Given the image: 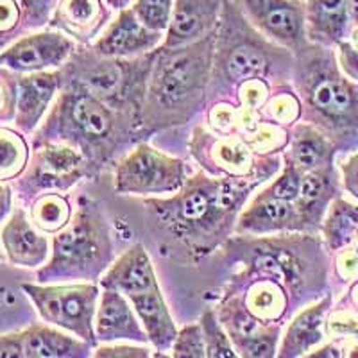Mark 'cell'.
Wrapping results in <instances>:
<instances>
[{
    "label": "cell",
    "instance_id": "46",
    "mask_svg": "<svg viewBox=\"0 0 358 358\" xmlns=\"http://www.w3.org/2000/svg\"><path fill=\"white\" fill-rule=\"evenodd\" d=\"M305 358H342V348L331 342V344H326L313 353L306 355Z\"/></svg>",
    "mask_w": 358,
    "mask_h": 358
},
{
    "label": "cell",
    "instance_id": "47",
    "mask_svg": "<svg viewBox=\"0 0 358 358\" xmlns=\"http://www.w3.org/2000/svg\"><path fill=\"white\" fill-rule=\"evenodd\" d=\"M50 2L52 0H24V6L33 17H40V15H45L49 11Z\"/></svg>",
    "mask_w": 358,
    "mask_h": 358
},
{
    "label": "cell",
    "instance_id": "30",
    "mask_svg": "<svg viewBox=\"0 0 358 358\" xmlns=\"http://www.w3.org/2000/svg\"><path fill=\"white\" fill-rule=\"evenodd\" d=\"M252 280L255 283L248 290L245 306L260 321H278L287 310V301H289L287 290L271 278H252Z\"/></svg>",
    "mask_w": 358,
    "mask_h": 358
},
{
    "label": "cell",
    "instance_id": "49",
    "mask_svg": "<svg viewBox=\"0 0 358 358\" xmlns=\"http://www.w3.org/2000/svg\"><path fill=\"white\" fill-rule=\"evenodd\" d=\"M8 208H9V190L8 187L0 185V217L8 212Z\"/></svg>",
    "mask_w": 358,
    "mask_h": 358
},
{
    "label": "cell",
    "instance_id": "19",
    "mask_svg": "<svg viewBox=\"0 0 358 358\" xmlns=\"http://www.w3.org/2000/svg\"><path fill=\"white\" fill-rule=\"evenodd\" d=\"M337 147L326 138L317 127L306 122L294 124L290 131V142L285 151V162L292 163L299 172L319 171L334 167Z\"/></svg>",
    "mask_w": 358,
    "mask_h": 358
},
{
    "label": "cell",
    "instance_id": "22",
    "mask_svg": "<svg viewBox=\"0 0 358 358\" xmlns=\"http://www.w3.org/2000/svg\"><path fill=\"white\" fill-rule=\"evenodd\" d=\"M90 172L92 167L85 156L65 143L45 145L38 155V176L47 187L66 188Z\"/></svg>",
    "mask_w": 358,
    "mask_h": 358
},
{
    "label": "cell",
    "instance_id": "21",
    "mask_svg": "<svg viewBox=\"0 0 358 358\" xmlns=\"http://www.w3.org/2000/svg\"><path fill=\"white\" fill-rule=\"evenodd\" d=\"M252 155L255 152L242 136L219 134L210 138V142L206 143V158H201L199 162L204 165L212 163L215 167L217 178H245L257 171L260 163Z\"/></svg>",
    "mask_w": 358,
    "mask_h": 358
},
{
    "label": "cell",
    "instance_id": "23",
    "mask_svg": "<svg viewBox=\"0 0 358 358\" xmlns=\"http://www.w3.org/2000/svg\"><path fill=\"white\" fill-rule=\"evenodd\" d=\"M330 306L331 296H326L310 308L303 310L290 322L276 358H297L308 353L313 346H317L319 342L324 338L322 328H324L326 313L330 312Z\"/></svg>",
    "mask_w": 358,
    "mask_h": 358
},
{
    "label": "cell",
    "instance_id": "31",
    "mask_svg": "<svg viewBox=\"0 0 358 358\" xmlns=\"http://www.w3.org/2000/svg\"><path fill=\"white\" fill-rule=\"evenodd\" d=\"M70 219L72 212L69 201L57 194H47L33 208V220L43 231H59L70 222Z\"/></svg>",
    "mask_w": 358,
    "mask_h": 358
},
{
    "label": "cell",
    "instance_id": "45",
    "mask_svg": "<svg viewBox=\"0 0 358 358\" xmlns=\"http://www.w3.org/2000/svg\"><path fill=\"white\" fill-rule=\"evenodd\" d=\"M18 20V8L13 0H0V31H9Z\"/></svg>",
    "mask_w": 358,
    "mask_h": 358
},
{
    "label": "cell",
    "instance_id": "14",
    "mask_svg": "<svg viewBox=\"0 0 358 358\" xmlns=\"http://www.w3.org/2000/svg\"><path fill=\"white\" fill-rule=\"evenodd\" d=\"M235 231L251 235H274L281 231L303 233L296 204L276 199L264 190L244 208L238 217Z\"/></svg>",
    "mask_w": 358,
    "mask_h": 358
},
{
    "label": "cell",
    "instance_id": "25",
    "mask_svg": "<svg viewBox=\"0 0 358 358\" xmlns=\"http://www.w3.org/2000/svg\"><path fill=\"white\" fill-rule=\"evenodd\" d=\"M59 83H62V73L57 72H38L20 79L17 102L18 126L27 131L36 126L45 108L49 106L50 99L56 94Z\"/></svg>",
    "mask_w": 358,
    "mask_h": 358
},
{
    "label": "cell",
    "instance_id": "7",
    "mask_svg": "<svg viewBox=\"0 0 358 358\" xmlns=\"http://www.w3.org/2000/svg\"><path fill=\"white\" fill-rule=\"evenodd\" d=\"M113 260L111 233L97 204L81 203L76 215L54 238V255L41 276L97 280Z\"/></svg>",
    "mask_w": 358,
    "mask_h": 358
},
{
    "label": "cell",
    "instance_id": "35",
    "mask_svg": "<svg viewBox=\"0 0 358 358\" xmlns=\"http://www.w3.org/2000/svg\"><path fill=\"white\" fill-rule=\"evenodd\" d=\"M278 326H268L267 330L251 337L231 338L233 348L242 355V358H276Z\"/></svg>",
    "mask_w": 358,
    "mask_h": 358
},
{
    "label": "cell",
    "instance_id": "38",
    "mask_svg": "<svg viewBox=\"0 0 358 358\" xmlns=\"http://www.w3.org/2000/svg\"><path fill=\"white\" fill-rule=\"evenodd\" d=\"M174 358H206V346L201 326H187L181 330L172 344Z\"/></svg>",
    "mask_w": 358,
    "mask_h": 358
},
{
    "label": "cell",
    "instance_id": "41",
    "mask_svg": "<svg viewBox=\"0 0 358 358\" xmlns=\"http://www.w3.org/2000/svg\"><path fill=\"white\" fill-rule=\"evenodd\" d=\"M335 268H337V274L341 276V280H358V251L355 249V245H348V248L338 251Z\"/></svg>",
    "mask_w": 358,
    "mask_h": 358
},
{
    "label": "cell",
    "instance_id": "32",
    "mask_svg": "<svg viewBox=\"0 0 358 358\" xmlns=\"http://www.w3.org/2000/svg\"><path fill=\"white\" fill-rule=\"evenodd\" d=\"M176 0H134V17L152 33H167Z\"/></svg>",
    "mask_w": 358,
    "mask_h": 358
},
{
    "label": "cell",
    "instance_id": "11",
    "mask_svg": "<svg viewBox=\"0 0 358 358\" xmlns=\"http://www.w3.org/2000/svg\"><path fill=\"white\" fill-rule=\"evenodd\" d=\"M258 33L296 56L310 43L301 0H235Z\"/></svg>",
    "mask_w": 358,
    "mask_h": 358
},
{
    "label": "cell",
    "instance_id": "37",
    "mask_svg": "<svg viewBox=\"0 0 358 358\" xmlns=\"http://www.w3.org/2000/svg\"><path fill=\"white\" fill-rule=\"evenodd\" d=\"M303 172L297 171L292 163L285 162V167L281 171L280 178H276L273 183L265 188V194L276 199L287 201V203H296L299 190H301Z\"/></svg>",
    "mask_w": 358,
    "mask_h": 358
},
{
    "label": "cell",
    "instance_id": "43",
    "mask_svg": "<svg viewBox=\"0 0 358 358\" xmlns=\"http://www.w3.org/2000/svg\"><path fill=\"white\" fill-rule=\"evenodd\" d=\"M94 358H149V350L134 346H104L95 351Z\"/></svg>",
    "mask_w": 358,
    "mask_h": 358
},
{
    "label": "cell",
    "instance_id": "5",
    "mask_svg": "<svg viewBox=\"0 0 358 358\" xmlns=\"http://www.w3.org/2000/svg\"><path fill=\"white\" fill-rule=\"evenodd\" d=\"M245 276L276 280L297 303L321 296L328 278V257L317 236H267L245 242Z\"/></svg>",
    "mask_w": 358,
    "mask_h": 358
},
{
    "label": "cell",
    "instance_id": "20",
    "mask_svg": "<svg viewBox=\"0 0 358 358\" xmlns=\"http://www.w3.org/2000/svg\"><path fill=\"white\" fill-rule=\"evenodd\" d=\"M305 20L310 43L338 45L350 29L348 0H306Z\"/></svg>",
    "mask_w": 358,
    "mask_h": 358
},
{
    "label": "cell",
    "instance_id": "15",
    "mask_svg": "<svg viewBox=\"0 0 358 358\" xmlns=\"http://www.w3.org/2000/svg\"><path fill=\"white\" fill-rule=\"evenodd\" d=\"M338 197V179L335 167L319 169L303 174L301 190L296 199V210L303 233L317 231L322 226L330 204Z\"/></svg>",
    "mask_w": 358,
    "mask_h": 358
},
{
    "label": "cell",
    "instance_id": "33",
    "mask_svg": "<svg viewBox=\"0 0 358 358\" xmlns=\"http://www.w3.org/2000/svg\"><path fill=\"white\" fill-rule=\"evenodd\" d=\"M201 328H203L204 346H206V358H238L231 338L224 334V330L217 322L215 313H204L201 319Z\"/></svg>",
    "mask_w": 358,
    "mask_h": 358
},
{
    "label": "cell",
    "instance_id": "27",
    "mask_svg": "<svg viewBox=\"0 0 358 358\" xmlns=\"http://www.w3.org/2000/svg\"><path fill=\"white\" fill-rule=\"evenodd\" d=\"M2 241H4L11 260L27 265V267L41 264L47 257V251H49L47 241L31 228V224L27 222L22 212H17L9 220L4 233H2Z\"/></svg>",
    "mask_w": 358,
    "mask_h": 358
},
{
    "label": "cell",
    "instance_id": "4",
    "mask_svg": "<svg viewBox=\"0 0 358 358\" xmlns=\"http://www.w3.org/2000/svg\"><path fill=\"white\" fill-rule=\"evenodd\" d=\"M52 118L62 143L81 152L92 171L106 165L142 131L136 118L113 110L76 81L59 97Z\"/></svg>",
    "mask_w": 358,
    "mask_h": 358
},
{
    "label": "cell",
    "instance_id": "42",
    "mask_svg": "<svg viewBox=\"0 0 358 358\" xmlns=\"http://www.w3.org/2000/svg\"><path fill=\"white\" fill-rule=\"evenodd\" d=\"M341 174L344 190L358 201V149L341 163Z\"/></svg>",
    "mask_w": 358,
    "mask_h": 358
},
{
    "label": "cell",
    "instance_id": "54",
    "mask_svg": "<svg viewBox=\"0 0 358 358\" xmlns=\"http://www.w3.org/2000/svg\"><path fill=\"white\" fill-rule=\"evenodd\" d=\"M351 245H355V249H357V251H358V235H357V238H355V242Z\"/></svg>",
    "mask_w": 358,
    "mask_h": 358
},
{
    "label": "cell",
    "instance_id": "28",
    "mask_svg": "<svg viewBox=\"0 0 358 358\" xmlns=\"http://www.w3.org/2000/svg\"><path fill=\"white\" fill-rule=\"evenodd\" d=\"M321 229L330 251H341L351 245L358 235V206L337 197L328 208Z\"/></svg>",
    "mask_w": 358,
    "mask_h": 358
},
{
    "label": "cell",
    "instance_id": "34",
    "mask_svg": "<svg viewBox=\"0 0 358 358\" xmlns=\"http://www.w3.org/2000/svg\"><path fill=\"white\" fill-rule=\"evenodd\" d=\"M265 120L262 122L278 124V126H290L301 118V102L292 92H283L276 95L264 106Z\"/></svg>",
    "mask_w": 358,
    "mask_h": 358
},
{
    "label": "cell",
    "instance_id": "1",
    "mask_svg": "<svg viewBox=\"0 0 358 358\" xmlns=\"http://www.w3.org/2000/svg\"><path fill=\"white\" fill-rule=\"evenodd\" d=\"M278 169L280 159L264 156L257 171L245 178H217L201 172L188 178L171 199H149L145 206L158 228L190 257H206L228 241L251 192Z\"/></svg>",
    "mask_w": 358,
    "mask_h": 358
},
{
    "label": "cell",
    "instance_id": "44",
    "mask_svg": "<svg viewBox=\"0 0 358 358\" xmlns=\"http://www.w3.org/2000/svg\"><path fill=\"white\" fill-rule=\"evenodd\" d=\"M0 358H27L24 350V335L0 337Z\"/></svg>",
    "mask_w": 358,
    "mask_h": 358
},
{
    "label": "cell",
    "instance_id": "26",
    "mask_svg": "<svg viewBox=\"0 0 358 358\" xmlns=\"http://www.w3.org/2000/svg\"><path fill=\"white\" fill-rule=\"evenodd\" d=\"M27 358H88L92 344L70 337L49 326H33L24 331Z\"/></svg>",
    "mask_w": 358,
    "mask_h": 358
},
{
    "label": "cell",
    "instance_id": "55",
    "mask_svg": "<svg viewBox=\"0 0 358 358\" xmlns=\"http://www.w3.org/2000/svg\"><path fill=\"white\" fill-rule=\"evenodd\" d=\"M0 94H2V92H0ZM0 97H2V95H0Z\"/></svg>",
    "mask_w": 358,
    "mask_h": 358
},
{
    "label": "cell",
    "instance_id": "8",
    "mask_svg": "<svg viewBox=\"0 0 358 358\" xmlns=\"http://www.w3.org/2000/svg\"><path fill=\"white\" fill-rule=\"evenodd\" d=\"M152 54L138 57H106L95 50L73 56V81L88 88L95 97L113 110L122 111L140 122L145 86L152 65ZM142 127V126H140Z\"/></svg>",
    "mask_w": 358,
    "mask_h": 358
},
{
    "label": "cell",
    "instance_id": "16",
    "mask_svg": "<svg viewBox=\"0 0 358 358\" xmlns=\"http://www.w3.org/2000/svg\"><path fill=\"white\" fill-rule=\"evenodd\" d=\"M94 330L95 337L104 342L120 341V338L136 342L149 341L147 334L140 326L138 319L131 310L127 297L117 290L110 289H104V292L101 294Z\"/></svg>",
    "mask_w": 358,
    "mask_h": 358
},
{
    "label": "cell",
    "instance_id": "52",
    "mask_svg": "<svg viewBox=\"0 0 358 358\" xmlns=\"http://www.w3.org/2000/svg\"><path fill=\"white\" fill-rule=\"evenodd\" d=\"M353 45L358 49V27L353 31Z\"/></svg>",
    "mask_w": 358,
    "mask_h": 358
},
{
    "label": "cell",
    "instance_id": "12",
    "mask_svg": "<svg viewBox=\"0 0 358 358\" xmlns=\"http://www.w3.org/2000/svg\"><path fill=\"white\" fill-rule=\"evenodd\" d=\"M224 0H176L162 47L178 49L197 43L219 27Z\"/></svg>",
    "mask_w": 358,
    "mask_h": 358
},
{
    "label": "cell",
    "instance_id": "48",
    "mask_svg": "<svg viewBox=\"0 0 358 358\" xmlns=\"http://www.w3.org/2000/svg\"><path fill=\"white\" fill-rule=\"evenodd\" d=\"M342 358H358V341L350 338L342 346Z\"/></svg>",
    "mask_w": 358,
    "mask_h": 358
},
{
    "label": "cell",
    "instance_id": "18",
    "mask_svg": "<svg viewBox=\"0 0 358 358\" xmlns=\"http://www.w3.org/2000/svg\"><path fill=\"white\" fill-rule=\"evenodd\" d=\"M101 285L104 289L117 290L126 297L136 296L158 285L151 258L143 245H133L122 257H118L101 278Z\"/></svg>",
    "mask_w": 358,
    "mask_h": 358
},
{
    "label": "cell",
    "instance_id": "36",
    "mask_svg": "<svg viewBox=\"0 0 358 358\" xmlns=\"http://www.w3.org/2000/svg\"><path fill=\"white\" fill-rule=\"evenodd\" d=\"M25 162V145L17 134L0 133V178L17 174Z\"/></svg>",
    "mask_w": 358,
    "mask_h": 358
},
{
    "label": "cell",
    "instance_id": "24",
    "mask_svg": "<svg viewBox=\"0 0 358 358\" xmlns=\"http://www.w3.org/2000/svg\"><path fill=\"white\" fill-rule=\"evenodd\" d=\"M127 299L133 305L134 312L138 313L140 321L143 322L147 338L159 351L171 348L174 344L176 337H178V331H176V326L172 322L167 305L163 301L159 287L156 285L152 289L145 290V292L127 297Z\"/></svg>",
    "mask_w": 358,
    "mask_h": 358
},
{
    "label": "cell",
    "instance_id": "50",
    "mask_svg": "<svg viewBox=\"0 0 358 358\" xmlns=\"http://www.w3.org/2000/svg\"><path fill=\"white\" fill-rule=\"evenodd\" d=\"M348 9H350L351 22L358 25V0H348Z\"/></svg>",
    "mask_w": 358,
    "mask_h": 358
},
{
    "label": "cell",
    "instance_id": "17",
    "mask_svg": "<svg viewBox=\"0 0 358 358\" xmlns=\"http://www.w3.org/2000/svg\"><path fill=\"white\" fill-rule=\"evenodd\" d=\"M72 50L73 43L63 34H36L15 45L0 62L15 70H41L62 65Z\"/></svg>",
    "mask_w": 358,
    "mask_h": 358
},
{
    "label": "cell",
    "instance_id": "29",
    "mask_svg": "<svg viewBox=\"0 0 358 358\" xmlns=\"http://www.w3.org/2000/svg\"><path fill=\"white\" fill-rule=\"evenodd\" d=\"M63 20L72 36L90 41L108 24L102 0H63Z\"/></svg>",
    "mask_w": 358,
    "mask_h": 358
},
{
    "label": "cell",
    "instance_id": "9",
    "mask_svg": "<svg viewBox=\"0 0 358 358\" xmlns=\"http://www.w3.org/2000/svg\"><path fill=\"white\" fill-rule=\"evenodd\" d=\"M187 167L178 158L138 143L124 156L115 171V190L124 196L176 194L187 183Z\"/></svg>",
    "mask_w": 358,
    "mask_h": 358
},
{
    "label": "cell",
    "instance_id": "2",
    "mask_svg": "<svg viewBox=\"0 0 358 358\" xmlns=\"http://www.w3.org/2000/svg\"><path fill=\"white\" fill-rule=\"evenodd\" d=\"M215 38L217 31L197 43L155 50L140 115L142 131L185 124L204 106L212 85Z\"/></svg>",
    "mask_w": 358,
    "mask_h": 358
},
{
    "label": "cell",
    "instance_id": "39",
    "mask_svg": "<svg viewBox=\"0 0 358 358\" xmlns=\"http://www.w3.org/2000/svg\"><path fill=\"white\" fill-rule=\"evenodd\" d=\"M326 334L335 338L358 341V310L338 308L326 317Z\"/></svg>",
    "mask_w": 358,
    "mask_h": 358
},
{
    "label": "cell",
    "instance_id": "53",
    "mask_svg": "<svg viewBox=\"0 0 358 358\" xmlns=\"http://www.w3.org/2000/svg\"><path fill=\"white\" fill-rule=\"evenodd\" d=\"M155 358H171V357H167V355H163L162 351H158V353L155 355Z\"/></svg>",
    "mask_w": 358,
    "mask_h": 358
},
{
    "label": "cell",
    "instance_id": "10",
    "mask_svg": "<svg viewBox=\"0 0 358 358\" xmlns=\"http://www.w3.org/2000/svg\"><path fill=\"white\" fill-rule=\"evenodd\" d=\"M41 317L50 324L72 331L94 346V313L99 290L92 283L65 287L24 285Z\"/></svg>",
    "mask_w": 358,
    "mask_h": 358
},
{
    "label": "cell",
    "instance_id": "13",
    "mask_svg": "<svg viewBox=\"0 0 358 358\" xmlns=\"http://www.w3.org/2000/svg\"><path fill=\"white\" fill-rule=\"evenodd\" d=\"M162 33H152L143 27L142 22L134 17L131 8L122 9L118 13L117 20L111 22L108 29L99 36L94 43V50L106 57H138L149 54L162 47Z\"/></svg>",
    "mask_w": 358,
    "mask_h": 358
},
{
    "label": "cell",
    "instance_id": "3",
    "mask_svg": "<svg viewBox=\"0 0 358 358\" xmlns=\"http://www.w3.org/2000/svg\"><path fill=\"white\" fill-rule=\"evenodd\" d=\"M292 76L305 122L317 127L337 151L358 149V83L342 73L334 50L308 43L294 56Z\"/></svg>",
    "mask_w": 358,
    "mask_h": 358
},
{
    "label": "cell",
    "instance_id": "40",
    "mask_svg": "<svg viewBox=\"0 0 358 358\" xmlns=\"http://www.w3.org/2000/svg\"><path fill=\"white\" fill-rule=\"evenodd\" d=\"M337 47L338 69L342 70V73H344L350 81L358 83V49L353 43H350V41L346 40L341 41Z\"/></svg>",
    "mask_w": 358,
    "mask_h": 358
},
{
    "label": "cell",
    "instance_id": "6",
    "mask_svg": "<svg viewBox=\"0 0 358 358\" xmlns=\"http://www.w3.org/2000/svg\"><path fill=\"white\" fill-rule=\"evenodd\" d=\"M280 59H294V54L258 33L235 0H224L212 83L220 79L228 86H241L252 79H267L274 62Z\"/></svg>",
    "mask_w": 358,
    "mask_h": 358
},
{
    "label": "cell",
    "instance_id": "51",
    "mask_svg": "<svg viewBox=\"0 0 358 358\" xmlns=\"http://www.w3.org/2000/svg\"><path fill=\"white\" fill-rule=\"evenodd\" d=\"M350 297H351V301H353V305H355V310H358V280H355L353 285H351Z\"/></svg>",
    "mask_w": 358,
    "mask_h": 358
}]
</instances>
